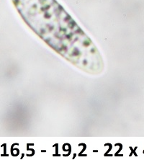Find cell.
<instances>
[{"instance_id": "6da1fadb", "label": "cell", "mask_w": 144, "mask_h": 160, "mask_svg": "<svg viewBox=\"0 0 144 160\" xmlns=\"http://www.w3.org/2000/svg\"><path fill=\"white\" fill-rule=\"evenodd\" d=\"M34 31L53 48H87L90 41L56 0H12Z\"/></svg>"}]
</instances>
